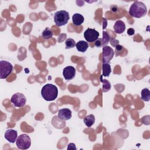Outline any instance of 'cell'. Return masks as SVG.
I'll return each mask as SVG.
<instances>
[{"instance_id":"cell-16","label":"cell","mask_w":150,"mask_h":150,"mask_svg":"<svg viewBox=\"0 0 150 150\" xmlns=\"http://www.w3.org/2000/svg\"><path fill=\"white\" fill-rule=\"evenodd\" d=\"M111 72V66L110 63H103L102 66V76L108 77Z\"/></svg>"},{"instance_id":"cell-22","label":"cell","mask_w":150,"mask_h":150,"mask_svg":"<svg viewBox=\"0 0 150 150\" xmlns=\"http://www.w3.org/2000/svg\"><path fill=\"white\" fill-rule=\"evenodd\" d=\"M67 150H76L77 148L74 143H69L67 145Z\"/></svg>"},{"instance_id":"cell-9","label":"cell","mask_w":150,"mask_h":150,"mask_svg":"<svg viewBox=\"0 0 150 150\" xmlns=\"http://www.w3.org/2000/svg\"><path fill=\"white\" fill-rule=\"evenodd\" d=\"M76 70L73 66H69L63 69V75L65 80H70L74 78Z\"/></svg>"},{"instance_id":"cell-11","label":"cell","mask_w":150,"mask_h":150,"mask_svg":"<svg viewBox=\"0 0 150 150\" xmlns=\"http://www.w3.org/2000/svg\"><path fill=\"white\" fill-rule=\"evenodd\" d=\"M71 111L69 108H62L58 111V117L62 120H68L71 118Z\"/></svg>"},{"instance_id":"cell-4","label":"cell","mask_w":150,"mask_h":150,"mask_svg":"<svg viewBox=\"0 0 150 150\" xmlns=\"http://www.w3.org/2000/svg\"><path fill=\"white\" fill-rule=\"evenodd\" d=\"M16 145L20 149H28L31 145V139L29 136L26 134H23L18 137L16 141Z\"/></svg>"},{"instance_id":"cell-15","label":"cell","mask_w":150,"mask_h":150,"mask_svg":"<svg viewBox=\"0 0 150 150\" xmlns=\"http://www.w3.org/2000/svg\"><path fill=\"white\" fill-rule=\"evenodd\" d=\"M83 122L85 125L88 127H91L95 122V117L93 114H89L86 116L83 119Z\"/></svg>"},{"instance_id":"cell-18","label":"cell","mask_w":150,"mask_h":150,"mask_svg":"<svg viewBox=\"0 0 150 150\" xmlns=\"http://www.w3.org/2000/svg\"><path fill=\"white\" fill-rule=\"evenodd\" d=\"M53 35V33L52 30L47 28H46L42 33V37L43 39H45V40L50 39L51 38H52Z\"/></svg>"},{"instance_id":"cell-17","label":"cell","mask_w":150,"mask_h":150,"mask_svg":"<svg viewBox=\"0 0 150 150\" xmlns=\"http://www.w3.org/2000/svg\"><path fill=\"white\" fill-rule=\"evenodd\" d=\"M141 98L145 101H149L150 100V91L147 88H144L141 90Z\"/></svg>"},{"instance_id":"cell-1","label":"cell","mask_w":150,"mask_h":150,"mask_svg":"<svg viewBox=\"0 0 150 150\" xmlns=\"http://www.w3.org/2000/svg\"><path fill=\"white\" fill-rule=\"evenodd\" d=\"M41 95L43 98L47 101H54L57 97L58 89L52 84H47L42 87Z\"/></svg>"},{"instance_id":"cell-24","label":"cell","mask_w":150,"mask_h":150,"mask_svg":"<svg viewBox=\"0 0 150 150\" xmlns=\"http://www.w3.org/2000/svg\"><path fill=\"white\" fill-rule=\"evenodd\" d=\"M110 43H111V45L113 47H115L117 45L119 44V41L117 40H116V39H112V40L110 41Z\"/></svg>"},{"instance_id":"cell-25","label":"cell","mask_w":150,"mask_h":150,"mask_svg":"<svg viewBox=\"0 0 150 150\" xmlns=\"http://www.w3.org/2000/svg\"><path fill=\"white\" fill-rule=\"evenodd\" d=\"M127 33L128 35L129 36H131V35H134L135 33V30L134 29L132 28H129L128 30H127Z\"/></svg>"},{"instance_id":"cell-2","label":"cell","mask_w":150,"mask_h":150,"mask_svg":"<svg viewBox=\"0 0 150 150\" xmlns=\"http://www.w3.org/2000/svg\"><path fill=\"white\" fill-rule=\"evenodd\" d=\"M147 13V8L142 2L135 1L130 6L129 14L134 18H140L144 16Z\"/></svg>"},{"instance_id":"cell-19","label":"cell","mask_w":150,"mask_h":150,"mask_svg":"<svg viewBox=\"0 0 150 150\" xmlns=\"http://www.w3.org/2000/svg\"><path fill=\"white\" fill-rule=\"evenodd\" d=\"M101 81L103 83V91L104 93L108 91L111 89V84L109 81L106 79H103L101 77Z\"/></svg>"},{"instance_id":"cell-23","label":"cell","mask_w":150,"mask_h":150,"mask_svg":"<svg viewBox=\"0 0 150 150\" xmlns=\"http://www.w3.org/2000/svg\"><path fill=\"white\" fill-rule=\"evenodd\" d=\"M95 45H96L97 47H100L103 46L102 39L98 38V39L95 42Z\"/></svg>"},{"instance_id":"cell-13","label":"cell","mask_w":150,"mask_h":150,"mask_svg":"<svg viewBox=\"0 0 150 150\" xmlns=\"http://www.w3.org/2000/svg\"><path fill=\"white\" fill-rule=\"evenodd\" d=\"M84 21V18L83 15L79 13H76L74 14L72 16V21L73 23L76 26L81 25Z\"/></svg>"},{"instance_id":"cell-12","label":"cell","mask_w":150,"mask_h":150,"mask_svg":"<svg viewBox=\"0 0 150 150\" xmlns=\"http://www.w3.org/2000/svg\"><path fill=\"white\" fill-rule=\"evenodd\" d=\"M113 28L114 32L116 33L121 34L125 30V24L123 21L121 20H118L115 22Z\"/></svg>"},{"instance_id":"cell-20","label":"cell","mask_w":150,"mask_h":150,"mask_svg":"<svg viewBox=\"0 0 150 150\" xmlns=\"http://www.w3.org/2000/svg\"><path fill=\"white\" fill-rule=\"evenodd\" d=\"M76 45V43L74 39L71 38H68L65 41V48L67 49L73 48Z\"/></svg>"},{"instance_id":"cell-3","label":"cell","mask_w":150,"mask_h":150,"mask_svg":"<svg viewBox=\"0 0 150 150\" xmlns=\"http://www.w3.org/2000/svg\"><path fill=\"white\" fill-rule=\"evenodd\" d=\"M70 19L69 13L66 11H59L54 15V22L56 26H62L67 23Z\"/></svg>"},{"instance_id":"cell-8","label":"cell","mask_w":150,"mask_h":150,"mask_svg":"<svg viewBox=\"0 0 150 150\" xmlns=\"http://www.w3.org/2000/svg\"><path fill=\"white\" fill-rule=\"evenodd\" d=\"M114 55V52L111 47L108 46L103 47V63H109Z\"/></svg>"},{"instance_id":"cell-6","label":"cell","mask_w":150,"mask_h":150,"mask_svg":"<svg viewBox=\"0 0 150 150\" xmlns=\"http://www.w3.org/2000/svg\"><path fill=\"white\" fill-rule=\"evenodd\" d=\"M11 101L14 106L16 107H22L26 104V98L23 94L16 93L12 96Z\"/></svg>"},{"instance_id":"cell-21","label":"cell","mask_w":150,"mask_h":150,"mask_svg":"<svg viewBox=\"0 0 150 150\" xmlns=\"http://www.w3.org/2000/svg\"><path fill=\"white\" fill-rule=\"evenodd\" d=\"M110 37L109 35L105 31H103V39H102V42H103V47L107 46V44L110 42Z\"/></svg>"},{"instance_id":"cell-10","label":"cell","mask_w":150,"mask_h":150,"mask_svg":"<svg viewBox=\"0 0 150 150\" xmlns=\"http://www.w3.org/2000/svg\"><path fill=\"white\" fill-rule=\"evenodd\" d=\"M5 138L11 143L16 142L18 138V132L16 130L13 129H9L6 130L4 134Z\"/></svg>"},{"instance_id":"cell-14","label":"cell","mask_w":150,"mask_h":150,"mask_svg":"<svg viewBox=\"0 0 150 150\" xmlns=\"http://www.w3.org/2000/svg\"><path fill=\"white\" fill-rule=\"evenodd\" d=\"M76 47L79 52L84 53L88 47V44L87 42L84 40H80L76 43Z\"/></svg>"},{"instance_id":"cell-5","label":"cell","mask_w":150,"mask_h":150,"mask_svg":"<svg viewBox=\"0 0 150 150\" xmlns=\"http://www.w3.org/2000/svg\"><path fill=\"white\" fill-rule=\"evenodd\" d=\"M13 70V66L9 62L0 61V79H5L10 75Z\"/></svg>"},{"instance_id":"cell-26","label":"cell","mask_w":150,"mask_h":150,"mask_svg":"<svg viewBox=\"0 0 150 150\" xmlns=\"http://www.w3.org/2000/svg\"><path fill=\"white\" fill-rule=\"evenodd\" d=\"M115 47V50H116L117 53L120 52L122 49H123V46L121 45H120L119 44L117 45Z\"/></svg>"},{"instance_id":"cell-7","label":"cell","mask_w":150,"mask_h":150,"mask_svg":"<svg viewBox=\"0 0 150 150\" xmlns=\"http://www.w3.org/2000/svg\"><path fill=\"white\" fill-rule=\"evenodd\" d=\"M100 34L98 31L94 29L88 28L84 33V38L87 42H94L98 39Z\"/></svg>"}]
</instances>
